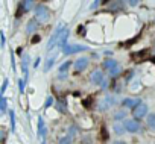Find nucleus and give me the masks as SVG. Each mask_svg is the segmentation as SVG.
<instances>
[{"label":"nucleus","mask_w":155,"mask_h":144,"mask_svg":"<svg viewBox=\"0 0 155 144\" xmlns=\"http://www.w3.org/2000/svg\"><path fill=\"white\" fill-rule=\"evenodd\" d=\"M64 30H65V26H64V24H58V26L55 27V30L52 32V37H50V40H49L47 46H46V50H47V52H50L55 46H58L59 38H61V35H62V32H64Z\"/></svg>","instance_id":"f257e3e1"},{"label":"nucleus","mask_w":155,"mask_h":144,"mask_svg":"<svg viewBox=\"0 0 155 144\" xmlns=\"http://www.w3.org/2000/svg\"><path fill=\"white\" fill-rule=\"evenodd\" d=\"M34 12H35V18L38 21H47L50 18V12H49V8L46 5H37Z\"/></svg>","instance_id":"f03ea898"},{"label":"nucleus","mask_w":155,"mask_h":144,"mask_svg":"<svg viewBox=\"0 0 155 144\" xmlns=\"http://www.w3.org/2000/svg\"><path fill=\"white\" fill-rule=\"evenodd\" d=\"M123 124H125L126 132H129V133H141V132H143V127H141L140 121H138V120H135V118L126 120Z\"/></svg>","instance_id":"7ed1b4c3"},{"label":"nucleus","mask_w":155,"mask_h":144,"mask_svg":"<svg viewBox=\"0 0 155 144\" xmlns=\"http://www.w3.org/2000/svg\"><path fill=\"white\" fill-rule=\"evenodd\" d=\"M85 50H88V47L84 46V44H68V46L62 50V53H64L65 56H68V55H74V53L85 52Z\"/></svg>","instance_id":"20e7f679"},{"label":"nucleus","mask_w":155,"mask_h":144,"mask_svg":"<svg viewBox=\"0 0 155 144\" xmlns=\"http://www.w3.org/2000/svg\"><path fill=\"white\" fill-rule=\"evenodd\" d=\"M147 111H149V106L146 103H141L138 105L137 108L132 109V117L135 120H141V118H146L147 117Z\"/></svg>","instance_id":"39448f33"},{"label":"nucleus","mask_w":155,"mask_h":144,"mask_svg":"<svg viewBox=\"0 0 155 144\" xmlns=\"http://www.w3.org/2000/svg\"><path fill=\"white\" fill-rule=\"evenodd\" d=\"M90 81H91V84L93 85H102V82L105 81V78H104V71L102 70H93L91 71V75H90Z\"/></svg>","instance_id":"423d86ee"},{"label":"nucleus","mask_w":155,"mask_h":144,"mask_svg":"<svg viewBox=\"0 0 155 144\" xmlns=\"http://www.w3.org/2000/svg\"><path fill=\"white\" fill-rule=\"evenodd\" d=\"M21 73L25 76V81L28 82V78H29V64H31V56L28 53L21 55Z\"/></svg>","instance_id":"0eeeda50"},{"label":"nucleus","mask_w":155,"mask_h":144,"mask_svg":"<svg viewBox=\"0 0 155 144\" xmlns=\"http://www.w3.org/2000/svg\"><path fill=\"white\" fill-rule=\"evenodd\" d=\"M88 67V58L87 56H81L74 61V70L76 71H84Z\"/></svg>","instance_id":"6e6552de"},{"label":"nucleus","mask_w":155,"mask_h":144,"mask_svg":"<svg viewBox=\"0 0 155 144\" xmlns=\"http://www.w3.org/2000/svg\"><path fill=\"white\" fill-rule=\"evenodd\" d=\"M141 103H143V102H141L140 99H131V97H126V99L122 100V106H123V108H131V109L137 108V106L141 105Z\"/></svg>","instance_id":"1a4fd4ad"},{"label":"nucleus","mask_w":155,"mask_h":144,"mask_svg":"<svg viewBox=\"0 0 155 144\" xmlns=\"http://www.w3.org/2000/svg\"><path fill=\"white\" fill-rule=\"evenodd\" d=\"M71 65V61H65L59 68H58V76H59V79L61 81H64L65 78H67V73H68V67Z\"/></svg>","instance_id":"9d476101"},{"label":"nucleus","mask_w":155,"mask_h":144,"mask_svg":"<svg viewBox=\"0 0 155 144\" xmlns=\"http://www.w3.org/2000/svg\"><path fill=\"white\" fill-rule=\"evenodd\" d=\"M68 37H70V30L65 27V30L62 32V35H61V38H59V43H58V47H59V50L62 52L67 46H68V43H67V40H68Z\"/></svg>","instance_id":"9b49d317"},{"label":"nucleus","mask_w":155,"mask_h":144,"mask_svg":"<svg viewBox=\"0 0 155 144\" xmlns=\"http://www.w3.org/2000/svg\"><path fill=\"white\" fill-rule=\"evenodd\" d=\"M102 67L105 68V70H108V71H111V70H114L116 67H119V62L114 59V58H107L105 61H104V64H102Z\"/></svg>","instance_id":"f8f14e48"},{"label":"nucleus","mask_w":155,"mask_h":144,"mask_svg":"<svg viewBox=\"0 0 155 144\" xmlns=\"http://www.w3.org/2000/svg\"><path fill=\"white\" fill-rule=\"evenodd\" d=\"M37 29H38V20H37V18L29 20L28 24H26V32H28L29 35H32V34L37 32Z\"/></svg>","instance_id":"ddd939ff"},{"label":"nucleus","mask_w":155,"mask_h":144,"mask_svg":"<svg viewBox=\"0 0 155 144\" xmlns=\"http://www.w3.org/2000/svg\"><path fill=\"white\" fill-rule=\"evenodd\" d=\"M37 133H38V136H46V133H47V130H46V124H44V118L43 117H38V130H37Z\"/></svg>","instance_id":"4468645a"},{"label":"nucleus","mask_w":155,"mask_h":144,"mask_svg":"<svg viewBox=\"0 0 155 144\" xmlns=\"http://www.w3.org/2000/svg\"><path fill=\"white\" fill-rule=\"evenodd\" d=\"M20 8L23 9V12H28L31 9H35L37 5H35V2H32V0H26V2H21L20 3Z\"/></svg>","instance_id":"2eb2a0df"},{"label":"nucleus","mask_w":155,"mask_h":144,"mask_svg":"<svg viewBox=\"0 0 155 144\" xmlns=\"http://www.w3.org/2000/svg\"><path fill=\"white\" fill-rule=\"evenodd\" d=\"M123 6H125V2H110L108 3V8L111 11H120L123 9Z\"/></svg>","instance_id":"dca6fc26"},{"label":"nucleus","mask_w":155,"mask_h":144,"mask_svg":"<svg viewBox=\"0 0 155 144\" xmlns=\"http://www.w3.org/2000/svg\"><path fill=\"white\" fill-rule=\"evenodd\" d=\"M53 64H55V55H52L50 58H47V61H46V64H44V73H47L49 70H52Z\"/></svg>","instance_id":"f3484780"},{"label":"nucleus","mask_w":155,"mask_h":144,"mask_svg":"<svg viewBox=\"0 0 155 144\" xmlns=\"http://www.w3.org/2000/svg\"><path fill=\"white\" fill-rule=\"evenodd\" d=\"M9 123H11V132L14 133L15 132V112H14V109H11L9 112Z\"/></svg>","instance_id":"a211bd4d"},{"label":"nucleus","mask_w":155,"mask_h":144,"mask_svg":"<svg viewBox=\"0 0 155 144\" xmlns=\"http://www.w3.org/2000/svg\"><path fill=\"white\" fill-rule=\"evenodd\" d=\"M146 124H147L152 130H155V114H149V115L146 117Z\"/></svg>","instance_id":"6ab92c4d"},{"label":"nucleus","mask_w":155,"mask_h":144,"mask_svg":"<svg viewBox=\"0 0 155 144\" xmlns=\"http://www.w3.org/2000/svg\"><path fill=\"white\" fill-rule=\"evenodd\" d=\"M125 132H126L125 124H122V123H116V124H114V133H117V135H123Z\"/></svg>","instance_id":"aec40b11"},{"label":"nucleus","mask_w":155,"mask_h":144,"mask_svg":"<svg viewBox=\"0 0 155 144\" xmlns=\"http://www.w3.org/2000/svg\"><path fill=\"white\" fill-rule=\"evenodd\" d=\"M0 111H2V114L8 111V99L5 96H2V99H0Z\"/></svg>","instance_id":"412c9836"},{"label":"nucleus","mask_w":155,"mask_h":144,"mask_svg":"<svg viewBox=\"0 0 155 144\" xmlns=\"http://www.w3.org/2000/svg\"><path fill=\"white\" fill-rule=\"evenodd\" d=\"M125 117H126V112L125 111H116L114 112V115H113V118L116 120V121H120V120H125Z\"/></svg>","instance_id":"4be33fe9"},{"label":"nucleus","mask_w":155,"mask_h":144,"mask_svg":"<svg viewBox=\"0 0 155 144\" xmlns=\"http://www.w3.org/2000/svg\"><path fill=\"white\" fill-rule=\"evenodd\" d=\"M104 102H105L108 106H113V105H116V97L111 96V94H107V96L104 97Z\"/></svg>","instance_id":"5701e85b"},{"label":"nucleus","mask_w":155,"mask_h":144,"mask_svg":"<svg viewBox=\"0 0 155 144\" xmlns=\"http://www.w3.org/2000/svg\"><path fill=\"white\" fill-rule=\"evenodd\" d=\"M56 109H58L59 112L65 114V112H67V105H65V102H64V100H62V102L59 100V102L56 103Z\"/></svg>","instance_id":"b1692460"},{"label":"nucleus","mask_w":155,"mask_h":144,"mask_svg":"<svg viewBox=\"0 0 155 144\" xmlns=\"http://www.w3.org/2000/svg\"><path fill=\"white\" fill-rule=\"evenodd\" d=\"M122 73V67L119 65V67H116L114 70H111V71H108V75H110V78H117L119 75Z\"/></svg>","instance_id":"393cba45"},{"label":"nucleus","mask_w":155,"mask_h":144,"mask_svg":"<svg viewBox=\"0 0 155 144\" xmlns=\"http://www.w3.org/2000/svg\"><path fill=\"white\" fill-rule=\"evenodd\" d=\"M53 103H55L53 96H47V97H46V102H44V108H46V109H49L50 106H53Z\"/></svg>","instance_id":"a878e982"},{"label":"nucleus","mask_w":155,"mask_h":144,"mask_svg":"<svg viewBox=\"0 0 155 144\" xmlns=\"http://www.w3.org/2000/svg\"><path fill=\"white\" fill-rule=\"evenodd\" d=\"M71 136H68V135H65V136H61L59 138V141H58V144H71Z\"/></svg>","instance_id":"bb28decb"},{"label":"nucleus","mask_w":155,"mask_h":144,"mask_svg":"<svg viewBox=\"0 0 155 144\" xmlns=\"http://www.w3.org/2000/svg\"><path fill=\"white\" fill-rule=\"evenodd\" d=\"M26 81L25 79H20L18 81V90H20V94H25V90H26Z\"/></svg>","instance_id":"cd10ccee"},{"label":"nucleus","mask_w":155,"mask_h":144,"mask_svg":"<svg viewBox=\"0 0 155 144\" xmlns=\"http://www.w3.org/2000/svg\"><path fill=\"white\" fill-rule=\"evenodd\" d=\"M5 46H6V37H5V32L2 30L0 32V47L5 49Z\"/></svg>","instance_id":"c85d7f7f"},{"label":"nucleus","mask_w":155,"mask_h":144,"mask_svg":"<svg viewBox=\"0 0 155 144\" xmlns=\"http://www.w3.org/2000/svg\"><path fill=\"white\" fill-rule=\"evenodd\" d=\"M76 133H78V127H76V126H73V124H71V126H68V133H67V135L73 138Z\"/></svg>","instance_id":"c756f323"},{"label":"nucleus","mask_w":155,"mask_h":144,"mask_svg":"<svg viewBox=\"0 0 155 144\" xmlns=\"http://www.w3.org/2000/svg\"><path fill=\"white\" fill-rule=\"evenodd\" d=\"M8 79H3V85H2V90H0V94L2 96H5V91H6V88H8Z\"/></svg>","instance_id":"7c9ffc66"},{"label":"nucleus","mask_w":155,"mask_h":144,"mask_svg":"<svg viewBox=\"0 0 155 144\" xmlns=\"http://www.w3.org/2000/svg\"><path fill=\"white\" fill-rule=\"evenodd\" d=\"M102 5V2H99V0H97V2H93L91 3V6H90V9H96L97 6H101Z\"/></svg>","instance_id":"2f4dec72"},{"label":"nucleus","mask_w":155,"mask_h":144,"mask_svg":"<svg viewBox=\"0 0 155 144\" xmlns=\"http://www.w3.org/2000/svg\"><path fill=\"white\" fill-rule=\"evenodd\" d=\"M40 62H41V59H40V58H37V59L34 61V65H32V67H34V68H38V65H40Z\"/></svg>","instance_id":"473e14b6"},{"label":"nucleus","mask_w":155,"mask_h":144,"mask_svg":"<svg viewBox=\"0 0 155 144\" xmlns=\"http://www.w3.org/2000/svg\"><path fill=\"white\" fill-rule=\"evenodd\" d=\"M129 6H137L138 5V0H131V2H128Z\"/></svg>","instance_id":"72a5a7b5"},{"label":"nucleus","mask_w":155,"mask_h":144,"mask_svg":"<svg viewBox=\"0 0 155 144\" xmlns=\"http://www.w3.org/2000/svg\"><path fill=\"white\" fill-rule=\"evenodd\" d=\"M102 136H104V139H108V133H107L105 127H102Z\"/></svg>","instance_id":"f704fd0d"},{"label":"nucleus","mask_w":155,"mask_h":144,"mask_svg":"<svg viewBox=\"0 0 155 144\" xmlns=\"http://www.w3.org/2000/svg\"><path fill=\"white\" fill-rule=\"evenodd\" d=\"M82 144H91V141H90V136H84V139H82Z\"/></svg>","instance_id":"c9c22d12"},{"label":"nucleus","mask_w":155,"mask_h":144,"mask_svg":"<svg viewBox=\"0 0 155 144\" xmlns=\"http://www.w3.org/2000/svg\"><path fill=\"white\" fill-rule=\"evenodd\" d=\"M107 87H108V79H105V81L102 82V85H101V88H104V90H105Z\"/></svg>","instance_id":"e433bc0d"},{"label":"nucleus","mask_w":155,"mask_h":144,"mask_svg":"<svg viewBox=\"0 0 155 144\" xmlns=\"http://www.w3.org/2000/svg\"><path fill=\"white\" fill-rule=\"evenodd\" d=\"M5 141H6V132L2 129V142H5Z\"/></svg>","instance_id":"4c0bfd02"},{"label":"nucleus","mask_w":155,"mask_h":144,"mask_svg":"<svg viewBox=\"0 0 155 144\" xmlns=\"http://www.w3.org/2000/svg\"><path fill=\"white\" fill-rule=\"evenodd\" d=\"M38 41H40V37H38V35L32 38V43H38Z\"/></svg>","instance_id":"58836bf2"},{"label":"nucleus","mask_w":155,"mask_h":144,"mask_svg":"<svg viewBox=\"0 0 155 144\" xmlns=\"http://www.w3.org/2000/svg\"><path fill=\"white\" fill-rule=\"evenodd\" d=\"M111 144H126V142L125 141H113Z\"/></svg>","instance_id":"ea45409f"},{"label":"nucleus","mask_w":155,"mask_h":144,"mask_svg":"<svg viewBox=\"0 0 155 144\" xmlns=\"http://www.w3.org/2000/svg\"><path fill=\"white\" fill-rule=\"evenodd\" d=\"M41 144H47V142H46V139H43V141H41Z\"/></svg>","instance_id":"a19ab883"}]
</instances>
